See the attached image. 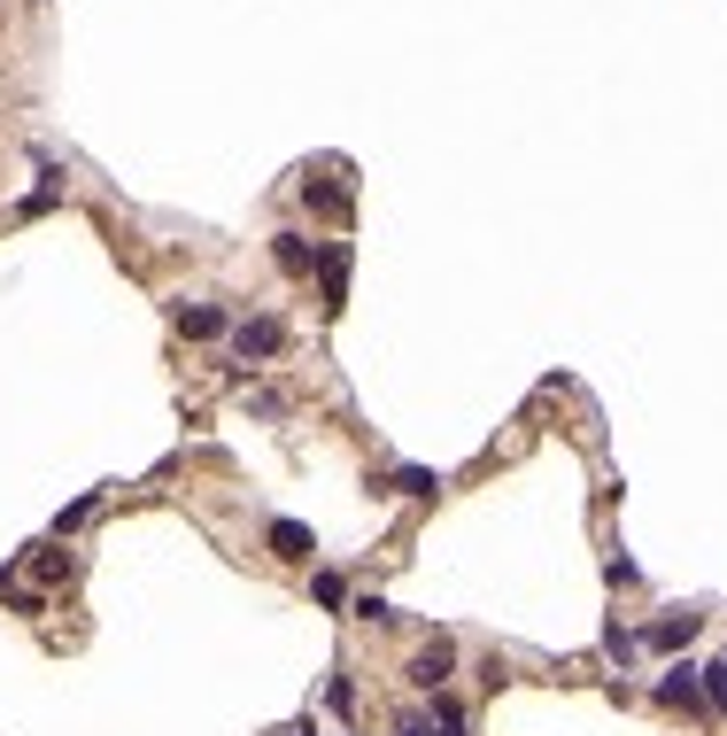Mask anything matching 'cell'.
Masks as SVG:
<instances>
[{
    "label": "cell",
    "instance_id": "17",
    "mask_svg": "<svg viewBox=\"0 0 727 736\" xmlns=\"http://www.w3.org/2000/svg\"><path fill=\"white\" fill-rule=\"evenodd\" d=\"M719 667H727V660H719Z\"/></svg>",
    "mask_w": 727,
    "mask_h": 736
},
{
    "label": "cell",
    "instance_id": "5",
    "mask_svg": "<svg viewBox=\"0 0 727 736\" xmlns=\"http://www.w3.org/2000/svg\"><path fill=\"white\" fill-rule=\"evenodd\" d=\"M263 543H271V558H287V566H310V550H318V535H310L302 520H271Z\"/></svg>",
    "mask_w": 727,
    "mask_h": 736
},
{
    "label": "cell",
    "instance_id": "13",
    "mask_svg": "<svg viewBox=\"0 0 727 736\" xmlns=\"http://www.w3.org/2000/svg\"><path fill=\"white\" fill-rule=\"evenodd\" d=\"M348 620H380V628H388V620H395V605H388V597H356V605H348Z\"/></svg>",
    "mask_w": 727,
    "mask_h": 736
},
{
    "label": "cell",
    "instance_id": "7",
    "mask_svg": "<svg viewBox=\"0 0 727 736\" xmlns=\"http://www.w3.org/2000/svg\"><path fill=\"white\" fill-rule=\"evenodd\" d=\"M380 488H395V497H433L441 473H426V465H395V473H380Z\"/></svg>",
    "mask_w": 727,
    "mask_h": 736
},
{
    "label": "cell",
    "instance_id": "9",
    "mask_svg": "<svg viewBox=\"0 0 727 736\" xmlns=\"http://www.w3.org/2000/svg\"><path fill=\"white\" fill-rule=\"evenodd\" d=\"M302 202H318L325 217H348V187L341 179H302Z\"/></svg>",
    "mask_w": 727,
    "mask_h": 736
},
{
    "label": "cell",
    "instance_id": "14",
    "mask_svg": "<svg viewBox=\"0 0 727 736\" xmlns=\"http://www.w3.org/2000/svg\"><path fill=\"white\" fill-rule=\"evenodd\" d=\"M325 705H333V713H356V682L333 675V682H325Z\"/></svg>",
    "mask_w": 727,
    "mask_h": 736
},
{
    "label": "cell",
    "instance_id": "11",
    "mask_svg": "<svg viewBox=\"0 0 727 736\" xmlns=\"http://www.w3.org/2000/svg\"><path fill=\"white\" fill-rule=\"evenodd\" d=\"M32 582H39V590L70 582V558H62V550H32Z\"/></svg>",
    "mask_w": 727,
    "mask_h": 736
},
{
    "label": "cell",
    "instance_id": "12",
    "mask_svg": "<svg viewBox=\"0 0 727 736\" xmlns=\"http://www.w3.org/2000/svg\"><path fill=\"white\" fill-rule=\"evenodd\" d=\"M310 597H318L325 613H341V605H348V590H341V574H310Z\"/></svg>",
    "mask_w": 727,
    "mask_h": 736
},
{
    "label": "cell",
    "instance_id": "16",
    "mask_svg": "<svg viewBox=\"0 0 727 736\" xmlns=\"http://www.w3.org/2000/svg\"><path fill=\"white\" fill-rule=\"evenodd\" d=\"M279 736H318V721H287V728H279Z\"/></svg>",
    "mask_w": 727,
    "mask_h": 736
},
{
    "label": "cell",
    "instance_id": "4",
    "mask_svg": "<svg viewBox=\"0 0 727 736\" xmlns=\"http://www.w3.org/2000/svg\"><path fill=\"white\" fill-rule=\"evenodd\" d=\"M310 272H318V295H325V310H341V302H348V240H325Z\"/></svg>",
    "mask_w": 727,
    "mask_h": 736
},
{
    "label": "cell",
    "instance_id": "2",
    "mask_svg": "<svg viewBox=\"0 0 727 736\" xmlns=\"http://www.w3.org/2000/svg\"><path fill=\"white\" fill-rule=\"evenodd\" d=\"M449 675H457V643H449V636H426V643L410 651V682L433 698V690H449Z\"/></svg>",
    "mask_w": 727,
    "mask_h": 736
},
{
    "label": "cell",
    "instance_id": "15",
    "mask_svg": "<svg viewBox=\"0 0 727 736\" xmlns=\"http://www.w3.org/2000/svg\"><path fill=\"white\" fill-rule=\"evenodd\" d=\"M94 512H102V497H78V504H70V512L55 520V535H62V527H85V520H94Z\"/></svg>",
    "mask_w": 727,
    "mask_h": 736
},
{
    "label": "cell",
    "instance_id": "1",
    "mask_svg": "<svg viewBox=\"0 0 727 736\" xmlns=\"http://www.w3.org/2000/svg\"><path fill=\"white\" fill-rule=\"evenodd\" d=\"M279 349H287V325L271 318V310H255V318L233 325V357H240V365H271Z\"/></svg>",
    "mask_w": 727,
    "mask_h": 736
},
{
    "label": "cell",
    "instance_id": "3",
    "mask_svg": "<svg viewBox=\"0 0 727 736\" xmlns=\"http://www.w3.org/2000/svg\"><path fill=\"white\" fill-rule=\"evenodd\" d=\"M170 325H178L187 342H225V334H233L225 302H170Z\"/></svg>",
    "mask_w": 727,
    "mask_h": 736
},
{
    "label": "cell",
    "instance_id": "6",
    "mask_svg": "<svg viewBox=\"0 0 727 736\" xmlns=\"http://www.w3.org/2000/svg\"><path fill=\"white\" fill-rule=\"evenodd\" d=\"M271 257H279V272H287V280H310L318 240H302V233H271Z\"/></svg>",
    "mask_w": 727,
    "mask_h": 736
},
{
    "label": "cell",
    "instance_id": "8",
    "mask_svg": "<svg viewBox=\"0 0 727 736\" xmlns=\"http://www.w3.org/2000/svg\"><path fill=\"white\" fill-rule=\"evenodd\" d=\"M696 628H704V613H666V620L651 628V643H658V651H681V643H689Z\"/></svg>",
    "mask_w": 727,
    "mask_h": 736
},
{
    "label": "cell",
    "instance_id": "10",
    "mask_svg": "<svg viewBox=\"0 0 727 736\" xmlns=\"http://www.w3.org/2000/svg\"><path fill=\"white\" fill-rule=\"evenodd\" d=\"M696 690H704V682H696V667H674V675L658 682V698H666V705H696Z\"/></svg>",
    "mask_w": 727,
    "mask_h": 736
}]
</instances>
